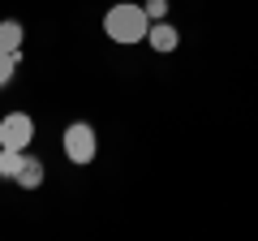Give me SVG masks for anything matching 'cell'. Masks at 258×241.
Wrapping results in <instances>:
<instances>
[{
    "label": "cell",
    "instance_id": "cell-1",
    "mask_svg": "<svg viewBox=\"0 0 258 241\" xmlns=\"http://www.w3.org/2000/svg\"><path fill=\"white\" fill-rule=\"evenodd\" d=\"M147 30H151V18L142 5L134 0H116L108 13H103V35L120 47H134V43H147Z\"/></svg>",
    "mask_w": 258,
    "mask_h": 241
},
{
    "label": "cell",
    "instance_id": "cell-2",
    "mask_svg": "<svg viewBox=\"0 0 258 241\" xmlns=\"http://www.w3.org/2000/svg\"><path fill=\"white\" fill-rule=\"evenodd\" d=\"M60 151H64V159L78 164V168L95 164V155H99V134H95V125H91V120H74V125H64Z\"/></svg>",
    "mask_w": 258,
    "mask_h": 241
},
{
    "label": "cell",
    "instance_id": "cell-3",
    "mask_svg": "<svg viewBox=\"0 0 258 241\" xmlns=\"http://www.w3.org/2000/svg\"><path fill=\"white\" fill-rule=\"evenodd\" d=\"M30 142H35V116L30 112H5L0 116V147L26 151Z\"/></svg>",
    "mask_w": 258,
    "mask_h": 241
},
{
    "label": "cell",
    "instance_id": "cell-4",
    "mask_svg": "<svg viewBox=\"0 0 258 241\" xmlns=\"http://www.w3.org/2000/svg\"><path fill=\"white\" fill-rule=\"evenodd\" d=\"M147 43L155 47V52H176L181 47V30L172 26V22H151V30H147Z\"/></svg>",
    "mask_w": 258,
    "mask_h": 241
},
{
    "label": "cell",
    "instance_id": "cell-5",
    "mask_svg": "<svg viewBox=\"0 0 258 241\" xmlns=\"http://www.w3.org/2000/svg\"><path fill=\"white\" fill-rule=\"evenodd\" d=\"M43 172H47V168H43V159L26 151V155H22L18 176H13V186H22V190H39V186H43Z\"/></svg>",
    "mask_w": 258,
    "mask_h": 241
},
{
    "label": "cell",
    "instance_id": "cell-6",
    "mask_svg": "<svg viewBox=\"0 0 258 241\" xmlns=\"http://www.w3.org/2000/svg\"><path fill=\"white\" fill-rule=\"evenodd\" d=\"M22 43H26V26H22L18 18H5V22H0V47L22 61Z\"/></svg>",
    "mask_w": 258,
    "mask_h": 241
},
{
    "label": "cell",
    "instance_id": "cell-7",
    "mask_svg": "<svg viewBox=\"0 0 258 241\" xmlns=\"http://www.w3.org/2000/svg\"><path fill=\"white\" fill-rule=\"evenodd\" d=\"M22 155H26V151H9V147H0V181H13V176H18Z\"/></svg>",
    "mask_w": 258,
    "mask_h": 241
},
{
    "label": "cell",
    "instance_id": "cell-8",
    "mask_svg": "<svg viewBox=\"0 0 258 241\" xmlns=\"http://www.w3.org/2000/svg\"><path fill=\"white\" fill-rule=\"evenodd\" d=\"M18 65H22L18 56H13V52H5V47H0V91H5V86L13 82V74H18Z\"/></svg>",
    "mask_w": 258,
    "mask_h": 241
},
{
    "label": "cell",
    "instance_id": "cell-9",
    "mask_svg": "<svg viewBox=\"0 0 258 241\" xmlns=\"http://www.w3.org/2000/svg\"><path fill=\"white\" fill-rule=\"evenodd\" d=\"M142 9H147L151 22H164L168 18V0H142Z\"/></svg>",
    "mask_w": 258,
    "mask_h": 241
}]
</instances>
